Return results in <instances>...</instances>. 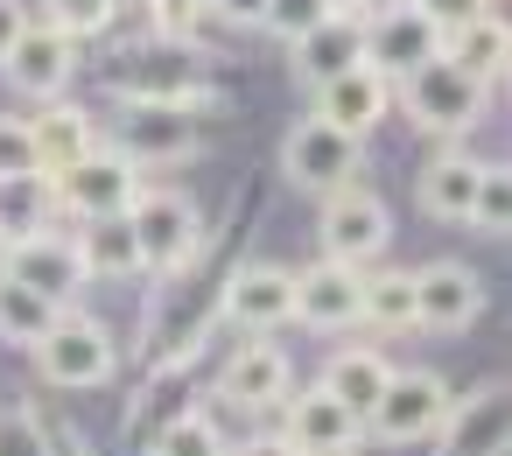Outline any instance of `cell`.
<instances>
[{
    "mask_svg": "<svg viewBox=\"0 0 512 456\" xmlns=\"http://www.w3.org/2000/svg\"><path fill=\"white\" fill-rule=\"evenodd\" d=\"M29 358H36V372H43L50 386H64V393L106 386V379L120 372V344H113V330L92 323L85 309H57V323L36 337Z\"/></svg>",
    "mask_w": 512,
    "mask_h": 456,
    "instance_id": "cell-2",
    "label": "cell"
},
{
    "mask_svg": "<svg viewBox=\"0 0 512 456\" xmlns=\"http://www.w3.org/2000/svg\"><path fill=\"white\" fill-rule=\"evenodd\" d=\"M57 323V302L22 288V281H0V344H15V351H36V337Z\"/></svg>",
    "mask_w": 512,
    "mask_h": 456,
    "instance_id": "cell-27",
    "label": "cell"
},
{
    "mask_svg": "<svg viewBox=\"0 0 512 456\" xmlns=\"http://www.w3.org/2000/svg\"><path fill=\"white\" fill-rule=\"evenodd\" d=\"M197 22H204V0H155V36L162 43H190Z\"/></svg>",
    "mask_w": 512,
    "mask_h": 456,
    "instance_id": "cell-34",
    "label": "cell"
},
{
    "mask_svg": "<svg viewBox=\"0 0 512 456\" xmlns=\"http://www.w3.org/2000/svg\"><path fill=\"white\" fill-rule=\"evenodd\" d=\"M204 15H225V22H260L267 0H204Z\"/></svg>",
    "mask_w": 512,
    "mask_h": 456,
    "instance_id": "cell-38",
    "label": "cell"
},
{
    "mask_svg": "<svg viewBox=\"0 0 512 456\" xmlns=\"http://www.w3.org/2000/svg\"><path fill=\"white\" fill-rule=\"evenodd\" d=\"M29 134H36V162H43V176L71 169L85 148H99V120H92L85 106H64V99H43V113L29 120Z\"/></svg>",
    "mask_w": 512,
    "mask_h": 456,
    "instance_id": "cell-22",
    "label": "cell"
},
{
    "mask_svg": "<svg viewBox=\"0 0 512 456\" xmlns=\"http://www.w3.org/2000/svg\"><path fill=\"white\" fill-rule=\"evenodd\" d=\"M50 197H57V211H71L78 225L85 218H127L134 211V197H141V169L120 155V148H85L71 169H57L50 176Z\"/></svg>",
    "mask_w": 512,
    "mask_h": 456,
    "instance_id": "cell-4",
    "label": "cell"
},
{
    "mask_svg": "<svg viewBox=\"0 0 512 456\" xmlns=\"http://www.w3.org/2000/svg\"><path fill=\"white\" fill-rule=\"evenodd\" d=\"M8 281L50 295L57 309H78V295L92 288V274H85V260H78V239H71V232H50V225L8 239Z\"/></svg>",
    "mask_w": 512,
    "mask_h": 456,
    "instance_id": "cell-9",
    "label": "cell"
},
{
    "mask_svg": "<svg viewBox=\"0 0 512 456\" xmlns=\"http://www.w3.org/2000/svg\"><path fill=\"white\" fill-rule=\"evenodd\" d=\"M288 64H295V78H302L309 92H316L323 78L365 64V15H316L302 36H288Z\"/></svg>",
    "mask_w": 512,
    "mask_h": 456,
    "instance_id": "cell-16",
    "label": "cell"
},
{
    "mask_svg": "<svg viewBox=\"0 0 512 456\" xmlns=\"http://www.w3.org/2000/svg\"><path fill=\"white\" fill-rule=\"evenodd\" d=\"M0 281H8V239H0Z\"/></svg>",
    "mask_w": 512,
    "mask_h": 456,
    "instance_id": "cell-42",
    "label": "cell"
},
{
    "mask_svg": "<svg viewBox=\"0 0 512 456\" xmlns=\"http://www.w3.org/2000/svg\"><path fill=\"white\" fill-rule=\"evenodd\" d=\"M127 225H134V246H141V274H183L197 260V246H204V211L183 190L141 183Z\"/></svg>",
    "mask_w": 512,
    "mask_h": 456,
    "instance_id": "cell-3",
    "label": "cell"
},
{
    "mask_svg": "<svg viewBox=\"0 0 512 456\" xmlns=\"http://www.w3.org/2000/svg\"><path fill=\"white\" fill-rule=\"evenodd\" d=\"M386 372H393V365H386V351H379V344H344V351L323 365V379H316V386H323L330 400H344V407L365 421V414H372V400H379V386H386Z\"/></svg>",
    "mask_w": 512,
    "mask_h": 456,
    "instance_id": "cell-24",
    "label": "cell"
},
{
    "mask_svg": "<svg viewBox=\"0 0 512 456\" xmlns=\"http://www.w3.org/2000/svg\"><path fill=\"white\" fill-rule=\"evenodd\" d=\"M239 456H295V449H288V435L274 428V435H253V442H246Z\"/></svg>",
    "mask_w": 512,
    "mask_h": 456,
    "instance_id": "cell-39",
    "label": "cell"
},
{
    "mask_svg": "<svg viewBox=\"0 0 512 456\" xmlns=\"http://www.w3.org/2000/svg\"><path fill=\"white\" fill-rule=\"evenodd\" d=\"M218 309H225L239 330L267 337V330L295 323V274H288V267H267V260H260V267H239V274L225 281Z\"/></svg>",
    "mask_w": 512,
    "mask_h": 456,
    "instance_id": "cell-17",
    "label": "cell"
},
{
    "mask_svg": "<svg viewBox=\"0 0 512 456\" xmlns=\"http://www.w3.org/2000/svg\"><path fill=\"white\" fill-rule=\"evenodd\" d=\"M288 274H295V323H309V330H351L358 323V274L365 267L309 260V267H288Z\"/></svg>",
    "mask_w": 512,
    "mask_h": 456,
    "instance_id": "cell-18",
    "label": "cell"
},
{
    "mask_svg": "<svg viewBox=\"0 0 512 456\" xmlns=\"http://www.w3.org/2000/svg\"><path fill=\"white\" fill-rule=\"evenodd\" d=\"M281 435H288L295 456H351L365 442V421L344 400H330L323 386H302V393L281 400Z\"/></svg>",
    "mask_w": 512,
    "mask_h": 456,
    "instance_id": "cell-13",
    "label": "cell"
},
{
    "mask_svg": "<svg viewBox=\"0 0 512 456\" xmlns=\"http://www.w3.org/2000/svg\"><path fill=\"white\" fill-rule=\"evenodd\" d=\"M386 106H393V85L372 64H351V71H337V78L316 85V120H330L337 134H358V141L386 120Z\"/></svg>",
    "mask_w": 512,
    "mask_h": 456,
    "instance_id": "cell-19",
    "label": "cell"
},
{
    "mask_svg": "<svg viewBox=\"0 0 512 456\" xmlns=\"http://www.w3.org/2000/svg\"><path fill=\"white\" fill-rule=\"evenodd\" d=\"M316 8H330V15H351V8H365V0H316Z\"/></svg>",
    "mask_w": 512,
    "mask_h": 456,
    "instance_id": "cell-41",
    "label": "cell"
},
{
    "mask_svg": "<svg viewBox=\"0 0 512 456\" xmlns=\"http://www.w3.org/2000/svg\"><path fill=\"white\" fill-rule=\"evenodd\" d=\"M0 71H8V85H15L22 99H64L71 78H78V43H71L64 29H50V22L29 15V29L15 36L8 57H0Z\"/></svg>",
    "mask_w": 512,
    "mask_h": 456,
    "instance_id": "cell-12",
    "label": "cell"
},
{
    "mask_svg": "<svg viewBox=\"0 0 512 456\" xmlns=\"http://www.w3.org/2000/svg\"><path fill=\"white\" fill-rule=\"evenodd\" d=\"M50 176H15V183H0V239H15V232H36L50 218Z\"/></svg>",
    "mask_w": 512,
    "mask_h": 456,
    "instance_id": "cell-28",
    "label": "cell"
},
{
    "mask_svg": "<svg viewBox=\"0 0 512 456\" xmlns=\"http://www.w3.org/2000/svg\"><path fill=\"white\" fill-rule=\"evenodd\" d=\"M442 456H505V386L498 379H484L477 393H449V407H442V421H435V435H428Z\"/></svg>",
    "mask_w": 512,
    "mask_h": 456,
    "instance_id": "cell-15",
    "label": "cell"
},
{
    "mask_svg": "<svg viewBox=\"0 0 512 456\" xmlns=\"http://www.w3.org/2000/svg\"><path fill=\"white\" fill-rule=\"evenodd\" d=\"M0 456H50V428H43V414L0 400Z\"/></svg>",
    "mask_w": 512,
    "mask_h": 456,
    "instance_id": "cell-32",
    "label": "cell"
},
{
    "mask_svg": "<svg viewBox=\"0 0 512 456\" xmlns=\"http://www.w3.org/2000/svg\"><path fill=\"white\" fill-rule=\"evenodd\" d=\"M134 169H155V162H183L197 155V106L183 99H120V120H113V141Z\"/></svg>",
    "mask_w": 512,
    "mask_h": 456,
    "instance_id": "cell-6",
    "label": "cell"
},
{
    "mask_svg": "<svg viewBox=\"0 0 512 456\" xmlns=\"http://www.w3.org/2000/svg\"><path fill=\"white\" fill-rule=\"evenodd\" d=\"M78 260H85L92 281H134V274H141L134 225H127V218H85V232H78Z\"/></svg>",
    "mask_w": 512,
    "mask_h": 456,
    "instance_id": "cell-26",
    "label": "cell"
},
{
    "mask_svg": "<svg viewBox=\"0 0 512 456\" xmlns=\"http://www.w3.org/2000/svg\"><path fill=\"white\" fill-rule=\"evenodd\" d=\"M295 393V365H288V351L281 344H239L232 358H225V372H218V400L232 407V414H274L281 400Z\"/></svg>",
    "mask_w": 512,
    "mask_h": 456,
    "instance_id": "cell-14",
    "label": "cell"
},
{
    "mask_svg": "<svg viewBox=\"0 0 512 456\" xmlns=\"http://www.w3.org/2000/svg\"><path fill=\"white\" fill-rule=\"evenodd\" d=\"M113 92L120 99H183V106H197L204 99V64L176 57V50L127 57V64H113Z\"/></svg>",
    "mask_w": 512,
    "mask_h": 456,
    "instance_id": "cell-20",
    "label": "cell"
},
{
    "mask_svg": "<svg viewBox=\"0 0 512 456\" xmlns=\"http://www.w3.org/2000/svg\"><path fill=\"white\" fill-rule=\"evenodd\" d=\"M316 15H330V8H316V0H267V15H260V29H274V36H302Z\"/></svg>",
    "mask_w": 512,
    "mask_h": 456,
    "instance_id": "cell-35",
    "label": "cell"
},
{
    "mask_svg": "<svg viewBox=\"0 0 512 456\" xmlns=\"http://www.w3.org/2000/svg\"><path fill=\"white\" fill-rule=\"evenodd\" d=\"M358 169H365V141H358V134H337V127L316 120V113L281 134V176H288L295 190H309V197H330V190L358 183Z\"/></svg>",
    "mask_w": 512,
    "mask_h": 456,
    "instance_id": "cell-5",
    "label": "cell"
},
{
    "mask_svg": "<svg viewBox=\"0 0 512 456\" xmlns=\"http://www.w3.org/2000/svg\"><path fill=\"white\" fill-rule=\"evenodd\" d=\"M414 8H421V15H428V22H435V29L449 36V29H463L470 15H484L491 0H414ZM491 15H498V8H491Z\"/></svg>",
    "mask_w": 512,
    "mask_h": 456,
    "instance_id": "cell-36",
    "label": "cell"
},
{
    "mask_svg": "<svg viewBox=\"0 0 512 456\" xmlns=\"http://www.w3.org/2000/svg\"><path fill=\"white\" fill-rule=\"evenodd\" d=\"M484 316V281L477 267L463 260H428L414 267V330H435V337H456Z\"/></svg>",
    "mask_w": 512,
    "mask_h": 456,
    "instance_id": "cell-11",
    "label": "cell"
},
{
    "mask_svg": "<svg viewBox=\"0 0 512 456\" xmlns=\"http://www.w3.org/2000/svg\"><path fill=\"white\" fill-rule=\"evenodd\" d=\"M442 57L456 64V71H470L477 85H498L505 78V64H512V29H505V15H470L463 29H449L442 36Z\"/></svg>",
    "mask_w": 512,
    "mask_h": 456,
    "instance_id": "cell-21",
    "label": "cell"
},
{
    "mask_svg": "<svg viewBox=\"0 0 512 456\" xmlns=\"http://www.w3.org/2000/svg\"><path fill=\"white\" fill-rule=\"evenodd\" d=\"M428 57H442V29L414 8V0L365 15V64H372L386 85H400V78H407L414 64H428Z\"/></svg>",
    "mask_w": 512,
    "mask_h": 456,
    "instance_id": "cell-10",
    "label": "cell"
},
{
    "mask_svg": "<svg viewBox=\"0 0 512 456\" xmlns=\"http://www.w3.org/2000/svg\"><path fill=\"white\" fill-rule=\"evenodd\" d=\"M400 106H407V120H414L421 134L456 141V134H470V127L484 120L491 85H477V78L456 71L449 57H428V64H414V71L400 78Z\"/></svg>",
    "mask_w": 512,
    "mask_h": 456,
    "instance_id": "cell-1",
    "label": "cell"
},
{
    "mask_svg": "<svg viewBox=\"0 0 512 456\" xmlns=\"http://www.w3.org/2000/svg\"><path fill=\"white\" fill-rule=\"evenodd\" d=\"M15 176H43V162H36V134H29V120L0 113V183H15Z\"/></svg>",
    "mask_w": 512,
    "mask_h": 456,
    "instance_id": "cell-33",
    "label": "cell"
},
{
    "mask_svg": "<svg viewBox=\"0 0 512 456\" xmlns=\"http://www.w3.org/2000/svg\"><path fill=\"white\" fill-rule=\"evenodd\" d=\"M358 323L372 330H414V267H365L358 274Z\"/></svg>",
    "mask_w": 512,
    "mask_h": 456,
    "instance_id": "cell-25",
    "label": "cell"
},
{
    "mask_svg": "<svg viewBox=\"0 0 512 456\" xmlns=\"http://www.w3.org/2000/svg\"><path fill=\"white\" fill-rule=\"evenodd\" d=\"M470 232H484V239H505L512 232V176L498 169V162H484V176H477V197H470V218H463Z\"/></svg>",
    "mask_w": 512,
    "mask_h": 456,
    "instance_id": "cell-29",
    "label": "cell"
},
{
    "mask_svg": "<svg viewBox=\"0 0 512 456\" xmlns=\"http://www.w3.org/2000/svg\"><path fill=\"white\" fill-rule=\"evenodd\" d=\"M477 176H484V162L449 148V155H435V162L414 176V197H421V211H428V218L463 225V218H470V197H477Z\"/></svg>",
    "mask_w": 512,
    "mask_h": 456,
    "instance_id": "cell-23",
    "label": "cell"
},
{
    "mask_svg": "<svg viewBox=\"0 0 512 456\" xmlns=\"http://www.w3.org/2000/svg\"><path fill=\"white\" fill-rule=\"evenodd\" d=\"M316 239H323V260H344V267H379V253L393 246V211H386L365 183H344V190H330V197H323Z\"/></svg>",
    "mask_w": 512,
    "mask_h": 456,
    "instance_id": "cell-7",
    "label": "cell"
},
{
    "mask_svg": "<svg viewBox=\"0 0 512 456\" xmlns=\"http://www.w3.org/2000/svg\"><path fill=\"white\" fill-rule=\"evenodd\" d=\"M113 15H120V0H43V15H36V22L64 29L71 43H92L99 29H113Z\"/></svg>",
    "mask_w": 512,
    "mask_h": 456,
    "instance_id": "cell-30",
    "label": "cell"
},
{
    "mask_svg": "<svg viewBox=\"0 0 512 456\" xmlns=\"http://www.w3.org/2000/svg\"><path fill=\"white\" fill-rule=\"evenodd\" d=\"M50 456H92L85 435H50Z\"/></svg>",
    "mask_w": 512,
    "mask_h": 456,
    "instance_id": "cell-40",
    "label": "cell"
},
{
    "mask_svg": "<svg viewBox=\"0 0 512 456\" xmlns=\"http://www.w3.org/2000/svg\"><path fill=\"white\" fill-rule=\"evenodd\" d=\"M155 456H232V449H225V435H218L211 414H176V421L162 428Z\"/></svg>",
    "mask_w": 512,
    "mask_h": 456,
    "instance_id": "cell-31",
    "label": "cell"
},
{
    "mask_svg": "<svg viewBox=\"0 0 512 456\" xmlns=\"http://www.w3.org/2000/svg\"><path fill=\"white\" fill-rule=\"evenodd\" d=\"M442 407H449L442 372H428V365L386 372V386H379V400H372V414H365V435H379V442H393V449H414V442L435 435Z\"/></svg>",
    "mask_w": 512,
    "mask_h": 456,
    "instance_id": "cell-8",
    "label": "cell"
},
{
    "mask_svg": "<svg viewBox=\"0 0 512 456\" xmlns=\"http://www.w3.org/2000/svg\"><path fill=\"white\" fill-rule=\"evenodd\" d=\"M29 29V8H22V0H0V57H8L15 50V36Z\"/></svg>",
    "mask_w": 512,
    "mask_h": 456,
    "instance_id": "cell-37",
    "label": "cell"
}]
</instances>
